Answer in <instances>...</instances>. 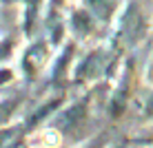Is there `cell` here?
<instances>
[{"label": "cell", "instance_id": "6da1fadb", "mask_svg": "<svg viewBox=\"0 0 153 148\" xmlns=\"http://www.w3.org/2000/svg\"><path fill=\"white\" fill-rule=\"evenodd\" d=\"M111 24L113 31L109 44L120 55L131 53L135 46H140L151 35V15L140 7L138 0H126Z\"/></svg>", "mask_w": 153, "mask_h": 148}, {"label": "cell", "instance_id": "7a4b0ae2", "mask_svg": "<svg viewBox=\"0 0 153 148\" xmlns=\"http://www.w3.org/2000/svg\"><path fill=\"white\" fill-rule=\"evenodd\" d=\"M135 57L126 55L122 66L115 73V84L107 97V113L113 119H120L122 115L129 110V106L135 99Z\"/></svg>", "mask_w": 153, "mask_h": 148}, {"label": "cell", "instance_id": "3957f363", "mask_svg": "<svg viewBox=\"0 0 153 148\" xmlns=\"http://www.w3.org/2000/svg\"><path fill=\"white\" fill-rule=\"evenodd\" d=\"M91 95H93V88L89 91L87 95H82L80 99L62 106L53 117L49 119L51 128L60 135H80L84 130L89 121V106H91Z\"/></svg>", "mask_w": 153, "mask_h": 148}, {"label": "cell", "instance_id": "277c9868", "mask_svg": "<svg viewBox=\"0 0 153 148\" xmlns=\"http://www.w3.org/2000/svg\"><path fill=\"white\" fill-rule=\"evenodd\" d=\"M53 49L56 46L45 35L40 40H33V42L27 44V49L22 51L20 62H18V68H20V73H22V77L27 82H36L45 73V68L51 66V60H53L51 53H53Z\"/></svg>", "mask_w": 153, "mask_h": 148}, {"label": "cell", "instance_id": "5b68a950", "mask_svg": "<svg viewBox=\"0 0 153 148\" xmlns=\"http://www.w3.org/2000/svg\"><path fill=\"white\" fill-rule=\"evenodd\" d=\"M42 31L45 38L60 49L65 44L67 31H69V7L67 0H47L45 7V15H42Z\"/></svg>", "mask_w": 153, "mask_h": 148}, {"label": "cell", "instance_id": "8992f818", "mask_svg": "<svg viewBox=\"0 0 153 148\" xmlns=\"http://www.w3.org/2000/svg\"><path fill=\"white\" fill-rule=\"evenodd\" d=\"M76 60H78V40L71 38V40H67L65 44L60 46L58 55L51 60V66H49V80H51V86H53V88L62 91V88H65L67 84L71 82Z\"/></svg>", "mask_w": 153, "mask_h": 148}, {"label": "cell", "instance_id": "52a82bcc", "mask_svg": "<svg viewBox=\"0 0 153 148\" xmlns=\"http://www.w3.org/2000/svg\"><path fill=\"white\" fill-rule=\"evenodd\" d=\"M98 24H102L100 18L87 7V4L69 7V31L73 33L76 40H80V42L91 40L93 35L98 33Z\"/></svg>", "mask_w": 153, "mask_h": 148}, {"label": "cell", "instance_id": "ba28073f", "mask_svg": "<svg viewBox=\"0 0 153 148\" xmlns=\"http://www.w3.org/2000/svg\"><path fill=\"white\" fill-rule=\"evenodd\" d=\"M20 2H22V20H20L22 33L25 38H33L38 24L42 22V15H45L47 0H20Z\"/></svg>", "mask_w": 153, "mask_h": 148}, {"label": "cell", "instance_id": "9c48e42d", "mask_svg": "<svg viewBox=\"0 0 153 148\" xmlns=\"http://www.w3.org/2000/svg\"><path fill=\"white\" fill-rule=\"evenodd\" d=\"M84 4L98 15L102 24H111L120 11V0H84Z\"/></svg>", "mask_w": 153, "mask_h": 148}, {"label": "cell", "instance_id": "30bf717a", "mask_svg": "<svg viewBox=\"0 0 153 148\" xmlns=\"http://www.w3.org/2000/svg\"><path fill=\"white\" fill-rule=\"evenodd\" d=\"M135 102H138V113L144 121H151L153 124V86L146 84L144 91L135 93Z\"/></svg>", "mask_w": 153, "mask_h": 148}, {"label": "cell", "instance_id": "8fae6325", "mask_svg": "<svg viewBox=\"0 0 153 148\" xmlns=\"http://www.w3.org/2000/svg\"><path fill=\"white\" fill-rule=\"evenodd\" d=\"M13 51H16V44H13V40L0 38V64H4V62H7L9 57L13 55Z\"/></svg>", "mask_w": 153, "mask_h": 148}, {"label": "cell", "instance_id": "7c38bea8", "mask_svg": "<svg viewBox=\"0 0 153 148\" xmlns=\"http://www.w3.org/2000/svg\"><path fill=\"white\" fill-rule=\"evenodd\" d=\"M13 80H16V71H13V68H9V66L0 64V91H2L4 86H9Z\"/></svg>", "mask_w": 153, "mask_h": 148}, {"label": "cell", "instance_id": "4fadbf2b", "mask_svg": "<svg viewBox=\"0 0 153 148\" xmlns=\"http://www.w3.org/2000/svg\"><path fill=\"white\" fill-rule=\"evenodd\" d=\"M129 141L131 144H153V126L146 128V130H142L138 137H131Z\"/></svg>", "mask_w": 153, "mask_h": 148}, {"label": "cell", "instance_id": "5bb4252c", "mask_svg": "<svg viewBox=\"0 0 153 148\" xmlns=\"http://www.w3.org/2000/svg\"><path fill=\"white\" fill-rule=\"evenodd\" d=\"M144 82L153 86V57L149 60V66H146V73H144Z\"/></svg>", "mask_w": 153, "mask_h": 148}]
</instances>
